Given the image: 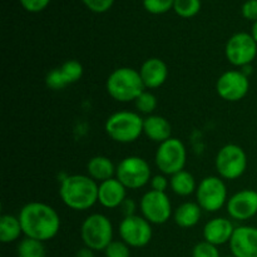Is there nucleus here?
Here are the masks:
<instances>
[{"label": "nucleus", "instance_id": "obj_1", "mask_svg": "<svg viewBox=\"0 0 257 257\" xmlns=\"http://www.w3.org/2000/svg\"><path fill=\"white\" fill-rule=\"evenodd\" d=\"M23 233L25 237L34 240L49 241L60 230V217L52 206L43 202L27 203L19 212Z\"/></svg>", "mask_w": 257, "mask_h": 257}, {"label": "nucleus", "instance_id": "obj_17", "mask_svg": "<svg viewBox=\"0 0 257 257\" xmlns=\"http://www.w3.org/2000/svg\"><path fill=\"white\" fill-rule=\"evenodd\" d=\"M140 74L146 88L156 89L165 84V82L167 80V64L160 58H150L142 64Z\"/></svg>", "mask_w": 257, "mask_h": 257}, {"label": "nucleus", "instance_id": "obj_38", "mask_svg": "<svg viewBox=\"0 0 257 257\" xmlns=\"http://www.w3.org/2000/svg\"><path fill=\"white\" fill-rule=\"evenodd\" d=\"M251 35H252V38L256 40V43H257V22L253 23L252 29H251Z\"/></svg>", "mask_w": 257, "mask_h": 257}, {"label": "nucleus", "instance_id": "obj_30", "mask_svg": "<svg viewBox=\"0 0 257 257\" xmlns=\"http://www.w3.org/2000/svg\"><path fill=\"white\" fill-rule=\"evenodd\" d=\"M104 253L105 257H131V248L123 241H112Z\"/></svg>", "mask_w": 257, "mask_h": 257}, {"label": "nucleus", "instance_id": "obj_22", "mask_svg": "<svg viewBox=\"0 0 257 257\" xmlns=\"http://www.w3.org/2000/svg\"><path fill=\"white\" fill-rule=\"evenodd\" d=\"M22 233L23 228L19 217L13 215H3L0 217V241L3 243L14 242Z\"/></svg>", "mask_w": 257, "mask_h": 257}, {"label": "nucleus", "instance_id": "obj_24", "mask_svg": "<svg viewBox=\"0 0 257 257\" xmlns=\"http://www.w3.org/2000/svg\"><path fill=\"white\" fill-rule=\"evenodd\" d=\"M18 257H45L44 242L34 240V238L25 237L18 245Z\"/></svg>", "mask_w": 257, "mask_h": 257}, {"label": "nucleus", "instance_id": "obj_27", "mask_svg": "<svg viewBox=\"0 0 257 257\" xmlns=\"http://www.w3.org/2000/svg\"><path fill=\"white\" fill-rule=\"evenodd\" d=\"M135 103L136 108L141 113H145V114H151L157 108V98H156V95L151 92H146V90L135 100Z\"/></svg>", "mask_w": 257, "mask_h": 257}, {"label": "nucleus", "instance_id": "obj_21", "mask_svg": "<svg viewBox=\"0 0 257 257\" xmlns=\"http://www.w3.org/2000/svg\"><path fill=\"white\" fill-rule=\"evenodd\" d=\"M202 208L197 202H185L175 211V222L182 228H191L201 220Z\"/></svg>", "mask_w": 257, "mask_h": 257}, {"label": "nucleus", "instance_id": "obj_34", "mask_svg": "<svg viewBox=\"0 0 257 257\" xmlns=\"http://www.w3.org/2000/svg\"><path fill=\"white\" fill-rule=\"evenodd\" d=\"M243 18L250 22H257V0H247L241 8Z\"/></svg>", "mask_w": 257, "mask_h": 257}, {"label": "nucleus", "instance_id": "obj_3", "mask_svg": "<svg viewBox=\"0 0 257 257\" xmlns=\"http://www.w3.org/2000/svg\"><path fill=\"white\" fill-rule=\"evenodd\" d=\"M105 88L110 97L120 103L136 100L143 92L145 84L141 78L140 70L122 67L113 70L108 77Z\"/></svg>", "mask_w": 257, "mask_h": 257}, {"label": "nucleus", "instance_id": "obj_2", "mask_svg": "<svg viewBox=\"0 0 257 257\" xmlns=\"http://www.w3.org/2000/svg\"><path fill=\"white\" fill-rule=\"evenodd\" d=\"M98 186L89 176H67L60 183L59 195L70 210L87 211L98 202Z\"/></svg>", "mask_w": 257, "mask_h": 257}, {"label": "nucleus", "instance_id": "obj_6", "mask_svg": "<svg viewBox=\"0 0 257 257\" xmlns=\"http://www.w3.org/2000/svg\"><path fill=\"white\" fill-rule=\"evenodd\" d=\"M115 178L127 190H140L151 182V167L147 161L138 156H130L120 161L115 171Z\"/></svg>", "mask_w": 257, "mask_h": 257}, {"label": "nucleus", "instance_id": "obj_20", "mask_svg": "<svg viewBox=\"0 0 257 257\" xmlns=\"http://www.w3.org/2000/svg\"><path fill=\"white\" fill-rule=\"evenodd\" d=\"M88 176L95 182H104L115 176L117 167H114L112 161L105 156H95L90 158L87 165Z\"/></svg>", "mask_w": 257, "mask_h": 257}, {"label": "nucleus", "instance_id": "obj_37", "mask_svg": "<svg viewBox=\"0 0 257 257\" xmlns=\"http://www.w3.org/2000/svg\"><path fill=\"white\" fill-rule=\"evenodd\" d=\"M75 257H95V256H94V251L90 250L89 247H83L78 251Z\"/></svg>", "mask_w": 257, "mask_h": 257}, {"label": "nucleus", "instance_id": "obj_15", "mask_svg": "<svg viewBox=\"0 0 257 257\" xmlns=\"http://www.w3.org/2000/svg\"><path fill=\"white\" fill-rule=\"evenodd\" d=\"M228 243L232 256L257 257V227L253 226L236 227Z\"/></svg>", "mask_w": 257, "mask_h": 257}, {"label": "nucleus", "instance_id": "obj_19", "mask_svg": "<svg viewBox=\"0 0 257 257\" xmlns=\"http://www.w3.org/2000/svg\"><path fill=\"white\" fill-rule=\"evenodd\" d=\"M143 133L153 142L161 143L170 140L172 135V125L161 115L151 114L143 119Z\"/></svg>", "mask_w": 257, "mask_h": 257}, {"label": "nucleus", "instance_id": "obj_5", "mask_svg": "<svg viewBox=\"0 0 257 257\" xmlns=\"http://www.w3.org/2000/svg\"><path fill=\"white\" fill-rule=\"evenodd\" d=\"M80 236L85 247L93 251H104L113 241L112 222L102 213H93L83 221Z\"/></svg>", "mask_w": 257, "mask_h": 257}, {"label": "nucleus", "instance_id": "obj_28", "mask_svg": "<svg viewBox=\"0 0 257 257\" xmlns=\"http://www.w3.org/2000/svg\"><path fill=\"white\" fill-rule=\"evenodd\" d=\"M175 0H143V7L151 14H165L173 9Z\"/></svg>", "mask_w": 257, "mask_h": 257}, {"label": "nucleus", "instance_id": "obj_10", "mask_svg": "<svg viewBox=\"0 0 257 257\" xmlns=\"http://www.w3.org/2000/svg\"><path fill=\"white\" fill-rule=\"evenodd\" d=\"M225 54L235 67H247L256 59V40L248 33H236L226 43Z\"/></svg>", "mask_w": 257, "mask_h": 257}, {"label": "nucleus", "instance_id": "obj_32", "mask_svg": "<svg viewBox=\"0 0 257 257\" xmlns=\"http://www.w3.org/2000/svg\"><path fill=\"white\" fill-rule=\"evenodd\" d=\"M82 2L90 12L102 14L112 8L114 0H82Z\"/></svg>", "mask_w": 257, "mask_h": 257}, {"label": "nucleus", "instance_id": "obj_8", "mask_svg": "<svg viewBox=\"0 0 257 257\" xmlns=\"http://www.w3.org/2000/svg\"><path fill=\"white\" fill-rule=\"evenodd\" d=\"M155 161L158 170L163 175L173 176L185 168L186 161H187V151L180 140L170 138L158 146Z\"/></svg>", "mask_w": 257, "mask_h": 257}, {"label": "nucleus", "instance_id": "obj_4", "mask_svg": "<svg viewBox=\"0 0 257 257\" xmlns=\"http://www.w3.org/2000/svg\"><path fill=\"white\" fill-rule=\"evenodd\" d=\"M108 137L118 143H132L143 133V118L138 113L120 110L109 115L105 122Z\"/></svg>", "mask_w": 257, "mask_h": 257}, {"label": "nucleus", "instance_id": "obj_39", "mask_svg": "<svg viewBox=\"0 0 257 257\" xmlns=\"http://www.w3.org/2000/svg\"><path fill=\"white\" fill-rule=\"evenodd\" d=\"M226 257H235V256H226Z\"/></svg>", "mask_w": 257, "mask_h": 257}, {"label": "nucleus", "instance_id": "obj_25", "mask_svg": "<svg viewBox=\"0 0 257 257\" xmlns=\"http://www.w3.org/2000/svg\"><path fill=\"white\" fill-rule=\"evenodd\" d=\"M173 10L181 18H192L201 10V0H175Z\"/></svg>", "mask_w": 257, "mask_h": 257}, {"label": "nucleus", "instance_id": "obj_29", "mask_svg": "<svg viewBox=\"0 0 257 257\" xmlns=\"http://www.w3.org/2000/svg\"><path fill=\"white\" fill-rule=\"evenodd\" d=\"M45 84L52 90H62L67 87L68 83L65 82L64 77H63L62 72H60V68H55V69L50 70L47 74Z\"/></svg>", "mask_w": 257, "mask_h": 257}, {"label": "nucleus", "instance_id": "obj_16", "mask_svg": "<svg viewBox=\"0 0 257 257\" xmlns=\"http://www.w3.org/2000/svg\"><path fill=\"white\" fill-rule=\"evenodd\" d=\"M127 188L117 180H110L100 182L98 186V202L105 208H117L123 205L127 198Z\"/></svg>", "mask_w": 257, "mask_h": 257}, {"label": "nucleus", "instance_id": "obj_11", "mask_svg": "<svg viewBox=\"0 0 257 257\" xmlns=\"http://www.w3.org/2000/svg\"><path fill=\"white\" fill-rule=\"evenodd\" d=\"M142 216L152 225H163L172 215V205L166 192L148 191L141 200Z\"/></svg>", "mask_w": 257, "mask_h": 257}, {"label": "nucleus", "instance_id": "obj_12", "mask_svg": "<svg viewBox=\"0 0 257 257\" xmlns=\"http://www.w3.org/2000/svg\"><path fill=\"white\" fill-rule=\"evenodd\" d=\"M152 223L143 216H127L119 223V235L130 247H145L152 240Z\"/></svg>", "mask_w": 257, "mask_h": 257}, {"label": "nucleus", "instance_id": "obj_14", "mask_svg": "<svg viewBox=\"0 0 257 257\" xmlns=\"http://www.w3.org/2000/svg\"><path fill=\"white\" fill-rule=\"evenodd\" d=\"M227 212L236 221H246L257 213V192L253 190H242L235 193L227 201Z\"/></svg>", "mask_w": 257, "mask_h": 257}, {"label": "nucleus", "instance_id": "obj_9", "mask_svg": "<svg viewBox=\"0 0 257 257\" xmlns=\"http://www.w3.org/2000/svg\"><path fill=\"white\" fill-rule=\"evenodd\" d=\"M196 198L202 210L207 212H217L227 205V187L221 177L208 176L197 186Z\"/></svg>", "mask_w": 257, "mask_h": 257}, {"label": "nucleus", "instance_id": "obj_13", "mask_svg": "<svg viewBox=\"0 0 257 257\" xmlns=\"http://www.w3.org/2000/svg\"><path fill=\"white\" fill-rule=\"evenodd\" d=\"M250 89V80L242 70L225 72L216 83L217 94L227 102H238L243 99Z\"/></svg>", "mask_w": 257, "mask_h": 257}, {"label": "nucleus", "instance_id": "obj_35", "mask_svg": "<svg viewBox=\"0 0 257 257\" xmlns=\"http://www.w3.org/2000/svg\"><path fill=\"white\" fill-rule=\"evenodd\" d=\"M168 186H170V182H168L167 177L165 175H157L151 180V187H152L153 191H157V192H166Z\"/></svg>", "mask_w": 257, "mask_h": 257}, {"label": "nucleus", "instance_id": "obj_33", "mask_svg": "<svg viewBox=\"0 0 257 257\" xmlns=\"http://www.w3.org/2000/svg\"><path fill=\"white\" fill-rule=\"evenodd\" d=\"M22 7L29 13H39L44 10L50 0H19Z\"/></svg>", "mask_w": 257, "mask_h": 257}, {"label": "nucleus", "instance_id": "obj_18", "mask_svg": "<svg viewBox=\"0 0 257 257\" xmlns=\"http://www.w3.org/2000/svg\"><path fill=\"white\" fill-rule=\"evenodd\" d=\"M235 228L233 223L227 218H213V220L208 221L203 227V237H205V241L215 246L225 245V243L230 242L231 237L235 232Z\"/></svg>", "mask_w": 257, "mask_h": 257}, {"label": "nucleus", "instance_id": "obj_26", "mask_svg": "<svg viewBox=\"0 0 257 257\" xmlns=\"http://www.w3.org/2000/svg\"><path fill=\"white\" fill-rule=\"evenodd\" d=\"M60 72H62L63 77H64L65 82L68 85L73 84V83L78 82L83 75V65L80 64L78 60L70 59L67 60L60 67Z\"/></svg>", "mask_w": 257, "mask_h": 257}, {"label": "nucleus", "instance_id": "obj_36", "mask_svg": "<svg viewBox=\"0 0 257 257\" xmlns=\"http://www.w3.org/2000/svg\"><path fill=\"white\" fill-rule=\"evenodd\" d=\"M120 207L123 208V212H124V217H127V216H132L135 215V210H136V205L135 202H133L132 200H125L124 202H123V205L120 206Z\"/></svg>", "mask_w": 257, "mask_h": 257}, {"label": "nucleus", "instance_id": "obj_31", "mask_svg": "<svg viewBox=\"0 0 257 257\" xmlns=\"http://www.w3.org/2000/svg\"><path fill=\"white\" fill-rule=\"evenodd\" d=\"M192 257H221L220 251H218L217 246L212 245V243L207 242V241H202L198 242L197 245L193 247Z\"/></svg>", "mask_w": 257, "mask_h": 257}, {"label": "nucleus", "instance_id": "obj_23", "mask_svg": "<svg viewBox=\"0 0 257 257\" xmlns=\"http://www.w3.org/2000/svg\"><path fill=\"white\" fill-rule=\"evenodd\" d=\"M171 188L176 195L181 196V197H187V196L192 195L196 192L197 186H196V180L190 172L187 171H180V172L175 173L171 177Z\"/></svg>", "mask_w": 257, "mask_h": 257}, {"label": "nucleus", "instance_id": "obj_7", "mask_svg": "<svg viewBox=\"0 0 257 257\" xmlns=\"http://www.w3.org/2000/svg\"><path fill=\"white\" fill-rule=\"evenodd\" d=\"M247 168V156L242 147L226 145L216 156V170L223 180H237Z\"/></svg>", "mask_w": 257, "mask_h": 257}]
</instances>
